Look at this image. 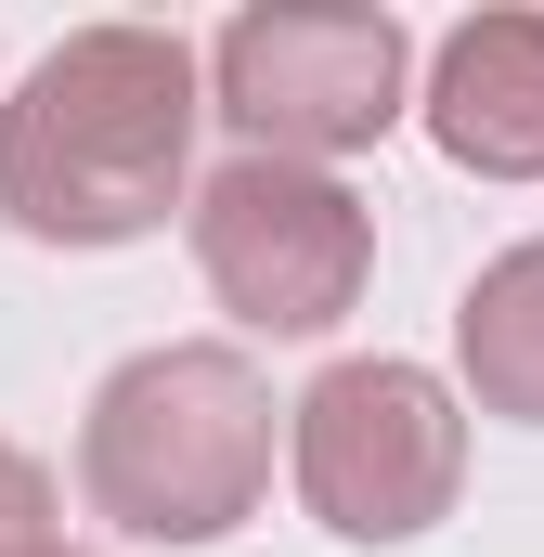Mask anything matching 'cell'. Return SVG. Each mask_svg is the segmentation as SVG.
I'll use <instances>...</instances> for the list:
<instances>
[{
    "label": "cell",
    "instance_id": "1",
    "mask_svg": "<svg viewBox=\"0 0 544 557\" xmlns=\"http://www.w3.org/2000/svg\"><path fill=\"white\" fill-rule=\"evenodd\" d=\"M208 78L169 26H78L0 104V221L39 247H131L195 195Z\"/></svg>",
    "mask_w": 544,
    "mask_h": 557
},
{
    "label": "cell",
    "instance_id": "2",
    "mask_svg": "<svg viewBox=\"0 0 544 557\" xmlns=\"http://www.w3.org/2000/svg\"><path fill=\"white\" fill-rule=\"evenodd\" d=\"M78 493L131 545H221L234 519H260V493H272V389H260V363L221 350V337L131 350L91 389Z\"/></svg>",
    "mask_w": 544,
    "mask_h": 557
},
{
    "label": "cell",
    "instance_id": "3",
    "mask_svg": "<svg viewBox=\"0 0 544 557\" xmlns=\"http://www.w3.org/2000/svg\"><path fill=\"white\" fill-rule=\"evenodd\" d=\"M195 78H208V117L247 156L324 169V156L390 143V117L415 104V39L376 0H260L221 26V52Z\"/></svg>",
    "mask_w": 544,
    "mask_h": 557
},
{
    "label": "cell",
    "instance_id": "4",
    "mask_svg": "<svg viewBox=\"0 0 544 557\" xmlns=\"http://www.w3.org/2000/svg\"><path fill=\"white\" fill-rule=\"evenodd\" d=\"M285 454H298V506L337 545H415L428 519H454L467 493V416L428 363H324L285 403Z\"/></svg>",
    "mask_w": 544,
    "mask_h": 557
},
{
    "label": "cell",
    "instance_id": "5",
    "mask_svg": "<svg viewBox=\"0 0 544 557\" xmlns=\"http://www.w3.org/2000/svg\"><path fill=\"white\" fill-rule=\"evenodd\" d=\"M195 273L247 337H324L363 273H376V208L337 169H285V156H234L195 195Z\"/></svg>",
    "mask_w": 544,
    "mask_h": 557
},
{
    "label": "cell",
    "instance_id": "6",
    "mask_svg": "<svg viewBox=\"0 0 544 557\" xmlns=\"http://www.w3.org/2000/svg\"><path fill=\"white\" fill-rule=\"evenodd\" d=\"M428 143L480 182H544V13H467L428 52Z\"/></svg>",
    "mask_w": 544,
    "mask_h": 557
},
{
    "label": "cell",
    "instance_id": "7",
    "mask_svg": "<svg viewBox=\"0 0 544 557\" xmlns=\"http://www.w3.org/2000/svg\"><path fill=\"white\" fill-rule=\"evenodd\" d=\"M454 363L480 389V416H519L544 428V234L480 260V285L454 298Z\"/></svg>",
    "mask_w": 544,
    "mask_h": 557
},
{
    "label": "cell",
    "instance_id": "8",
    "mask_svg": "<svg viewBox=\"0 0 544 557\" xmlns=\"http://www.w3.org/2000/svg\"><path fill=\"white\" fill-rule=\"evenodd\" d=\"M52 545V467L0 441V557H39Z\"/></svg>",
    "mask_w": 544,
    "mask_h": 557
},
{
    "label": "cell",
    "instance_id": "9",
    "mask_svg": "<svg viewBox=\"0 0 544 557\" xmlns=\"http://www.w3.org/2000/svg\"><path fill=\"white\" fill-rule=\"evenodd\" d=\"M39 557H78V545H39Z\"/></svg>",
    "mask_w": 544,
    "mask_h": 557
}]
</instances>
